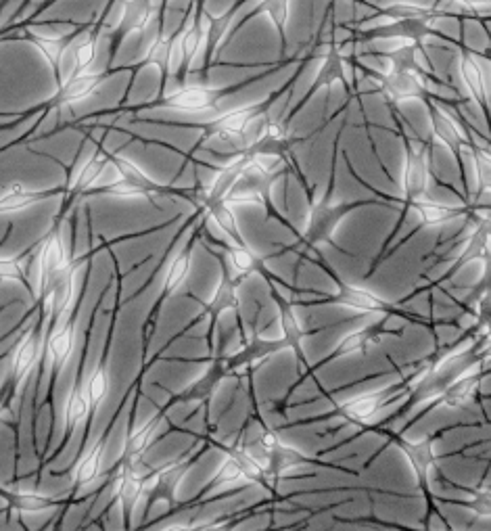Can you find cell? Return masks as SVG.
<instances>
[{"label":"cell","mask_w":491,"mask_h":531,"mask_svg":"<svg viewBox=\"0 0 491 531\" xmlns=\"http://www.w3.org/2000/svg\"><path fill=\"white\" fill-rule=\"evenodd\" d=\"M92 412L95 410H92L90 406L86 389L80 385L74 387V391L69 394L67 404H65V440L92 417Z\"/></svg>","instance_id":"4316f807"},{"label":"cell","mask_w":491,"mask_h":531,"mask_svg":"<svg viewBox=\"0 0 491 531\" xmlns=\"http://www.w3.org/2000/svg\"><path fill=\"white\" fill-rule=\"evenodd\" d=\"M408 394L406 387L402 385L400 389H379V391H372V394H364V396H358L354 400L345 402L343 406H339V410L335 412V417L339 421L341 427L345 425H354V427H364V425H370L374 414L381 412L393 398H400Z\"/></svg>","instance_id":"ba28073f"},{"label":"cell","mask_w":491,"mask_h":531,"mask_svg":"<svg viewBox=\"0 0 491 531\" xmlns=\"http://www.w3.org/2000/svg\"><path fill=\"white\" fill-rule=\"evenodd\" d=\"M429 105V113H431V126H433V134L441 145H446L452 155L458 159V164H462V147L469 145L473 147L471 136L466 134V128L460 124V120L456 115H452L446 107L441 103L433 101V99H425Z\"/></svg>","instance_id":"8fae6325"},{"label":"cell","mask_w":491,"mask_h":531,"mask_svg":"<svg viewBox=\"0 0 491 531\" xmlns=\"http://www.w3.org/2000/svg\"><path fill=\"white\" fill-rule=\"evenodd\" d=\"M253 80L257 78L245 80L235 86H209L207 82H180L174 90H163V95L159 97L157 105L170 107L176 111L199 113V111L216 107L222 97L230 95V92H235V90H241Z\"/></svg>","instance_id":"7a4b0ae2"},{"label":"cell","mask_w":491,"mask_h":531,"mask_svg":"<svg viewBox=\"0 0 491 531\" xmlns=\"http://www.w3.org/2000/svg\"><path fill=\"white\" fill-rule=\"evenodd\" d=\"M109 161L115 166V172L120 174V180L128 182L130 187L138 193V197L153 199V197L163 193V189L159 187L157 182H153L143 170H140L136 164H132V161L126 159L124 155H113V157H109Z\"/></svg>","instance_id":"44dd1931"},{"label":"cell","mask_w":491,"mask_h":531,"mask_svg":"<svg viewBox=\"0 0 491 531\" xmlns=\"http://www.w3.org/2000/svg\"><path fill=\"white\" fill-rule=\"evenodd\" d=\"M452 3H458L460 7H464L469 13H483L487 15V9H489V3L491 0H452Z\"/></svg>","instance_id":"f35d334b"},{"label":"cell","mask_w":491,"mask_h":531,"mask_svg":"<svg viewBox=\"0 0 491 531\" xmlns=\"http://www.w3.org/2000/svg\"><path fill=\"white\" fill-rule=\"evenodd\" d=\"M374 82L391 105L412 99L425 101L429 97V82L423 69H416V72H387L383 69L381 74L374 76Z\"/></svg>","instance_id":"9c48e42d"},{"label":"cell","mask_w":491,"mask_h":531,"mask_svg":"<svg viewBox=\"0 0 491 531\" xmlns=\"http://www.w3.org/2000/svg\"><path fill=\"white\" fill-rule=\"evenodd\" d=\"M477 389H479V375L477 373L475 375L464 373V375L456 377L454 381L446 383V387H443L441 394H439V402H443L450 408H460V406L475 400Z\"/></svg>","instance_id":"d4e9b609"},{"label":"cell","mask_w":491,"mask_h":531,"mask_svg":"<svg viewBox=\"0 0 491 531\" xmlns=\"http://www.w3.org/2000/svg\"><path fill=\"white\" fill-rule=\"evenodd\" d=\"M475 153V170H477V178H479V187L481 193L489 191V182H491V157L487 153V147H473Z\"/></svg>","instance_id":"8d00e7d4"},{"label":"cell","mask_w":491,"mask_h":531,"mask_svg":"<svg viewBox=\"0 0 491 531\" xmlns=\"http://www.w3.org/2000/svg\"><path fill=\"white\" fill-rule=\"evenodd\" d=\"M170 53H172V36L161 34L153 40L147 51L145 63L157 65L163 74V80H168V69H170Z\"/></svg>","instance_id":"d6a6232c"},{"label":"cell","mask_w":491,"mask_h":531,"mask_svg":"<svg viewBox=\"0 0 491 531\" xmlns=\"http://www.w3.org/2000/svg\"><path fill=\"white\" fill-rule=\"evenodd\" d=\"M326 304H341L360 314H391L395 310L383 297L372 293L370 289L347 283H339V291L333 297L326 299Z\"/></svg>","instance_id":"5bb4252c"},{"label":"cell","mask_w":491,"mask_h":531,"mask_svg":"<svg viewBox=\"0 0 491 531\" xmlns=\"http://www.w3.org/2000/svg\"><path fill=\"white\" fill-rule=\"evenodd\" d=\"M168 410H170L168 406L161 408L149 423H145L140 429H132L130 431L120 465H126V467H138L140 465V460H143L147 450L155 444V440L159 437L157 433H159L163 421H166V412Z\"/></svg>","instance_id":"e0dca14e"},{"label":"cell","mask_w":491,"mask_h":531,"mask_svg":"<svg viewBox=\"0 0 491 531\" xmlns=\"http://www.w3.org/2000/svg\"><path fill=\"white\" fill-rule=\"evenodd\" d=\"M312 463V456L303 454L280 440L266 452V483L278 481L280 477L289 475L295 469H308Z\"/></svg>","instance_id":"2e32d148"},{"label":"cell","mask_w":491,"mask_h":531,"mask_svg":"<svg viewBox=\"0 0 491 531\" xmlns=\"http://www.w3.org/2000/svg\"><path fill=\"white\" fill-rule=\"evenodd\" d=\"M107 161H109V157H107L105 153H101V151L92 153V155L84 161V166L80 168L76 180L69 182V187H67L69 193H72L74 197H78V195H82V193L92 191V187H95L97 178L103 174V170H105V166H107Z\"/></svg>","instance_id":"83f0119b"},{"label":"cell","mask_w":491,"mask_h":531,"mask_svg":"<svg viewBox=\"0 0 491 531\" xmlns=\"http://www.w3.org/2000/svg\"><path fill=\"white\" fill-rule=\"evenodd\" d=\"M383 339V331H381V325L377 327H366V329H360V331H354L349 333L341 343L339 348L335 352L333 358H339V356H349V354H368L374 345H379Z\"/></svg>","instance_id":"f1b7e54d"},{"label":"cell","mask_w":491,"mask_h":531,"mask_svg":"<svg viewBox=\"0 0 491 531\" xmlns=\"http://www.w3.org/2000/svg\"><path fill=\"white\" fill-rule=\"evenodd\" d=\"M103 80H105L103 72H86L84 69V72L74 74L67 82L61 84L55 99L51 101V107H67L84 99H90L103 86Z\"/></svg>","instance_id":"d6986e66"},{"label":"cell","mask_w":491,"mask_h":531,"mask_svg":"<svg viewBox=\"0 0 491 531\" xmlns=\"http://www.w3.org/2000/svg\"><path fill=\"white\" fill-rule=\"evenodd\" d=\"M458 72H460V78H462L464 86L469 88L473 99L483 107V113L487 115V84H485V76L481 72L479 63L471 57V53L466 51V49H462L458 53Z\"/></svg>","instance_id":"7402d4cb"},{"label":"cell","mask_w":491,"mask_h":531,"mask_svg":"<svg viewBox=\"0 0 491 531\" xmlns=\"http://www.w3.org/2000/svg\"><path fill=\"white\" fill-rule=\"evenodd\" d=\"M189 270H191L189 253L182 251L178 258H174V262L170 264V268L166 272V281H163V291H161L159 302H166L172 293H176L182 287V283L186 281V276H189Z\"/></svg>","instance_id":"4dcf8cb0"},{"label":"cell","mask_w":491,"mask_h":531,"mask_svg":"<svg viewBox=\"0 0 491 531\" xmlns=\"http://www.w3.org/2000/svg\"><path fill=\"white\" fill-rule=\"evenodd\" d=\"M44 197H49V193H38V191L26 189L19 182H13L11 187H7L3 195H0V216L19 214L23 210H28V207L36 205L38 201H42Z\"/></svg>","instance_id":"484cf974"},{"label":"cell","mask_w":491,"mask_h":531,"mask_svg":"<svg viewBox=\"0 0 491 531\" xmlns=\"http://www.w3.org/2000/svg\"><path fill=\"white\" fill-rule=\"evenodd\" d=\"M408 212H414L418 218V228L420 226H441L450 220H454L460 212L456 207H448V205H439L435 201L429 199H420L416 203L410 205Z\"/></svg>","instance_id":"f546056e"},{"label":"cell","mask_w":491,"mask_h":531,"mask_svg":"<svg viewBox=\"0 0 491 531\" xmlns=\"http://www.w3.org/2000/svg\"><path fill=\"white\" fill-rule=\"evenodd\" d=\"M239 285H241V281H237L235 276H230L228 272L222 270V281H220L214 297L209 299V304L203 310V318L209 320V345H212V337H214V331L218 325V318L226 310H237L241 306Z\"/></svg>","instance_id":"ac0fdd59"},{"label":"cell","mask_w":491,"mask_h":531,"mask_svg":"<svg viewBox=\"0 0 491 531\" xmlns=\"http://www.w3.org/2000/svg\"><path fill=\"white\" fill-rule=\"evenodd\" d=\"M320 57H322V61L318 65L314 84L306 92V97H303V101L297 105V109L306 105L316 95V92H320L322 88H329V86H333L337 82H343L347 63H345V55L341 51V46L339 44H324L322 51H320Z\"/></svg>","instance_id":"9a60e30c"},{"label":"cell","mask_w":491,"mask_h":531,"mask_svg":"<svg viewBox=\"0 0 491 531\" xmlns=\"http://www.w3.org/2000/svg\"><path fill=\"white\" fill-rule=\"evenodd\" d=\"M260 272H264V276L270 283V293L272 297L276 299V306H278V312H280V327H283V339L287 341L289 350L295 352L297 360L303 362V350H301V341L303 337H306V329H303V325L299 322L295 310L291 308V304L287 302V297H283V293H280L274 283H272V276L266 272V268H262Z\"/></svg>","instance_id":"ffe728a7"},{"label":"cell","mask_w":491,"mask_h":531,"mask_svg":"<svg viewBox=\"0 0 491 531\" xmlns=\"http://www.w3.org/2000/svg\"><path fill=\"white\" fill-rule=\"evenodd\" d=\"M105 442H107V433L78 460V465L72 471V488H84L99 477L105 458Z\"/></svg>","instance_id":"603a6c76"},{"label":"cell","mask_w":491,"mask_h":531,"mask_svg":"<svg viewBox=\"0 0 491 531\" xmlns=\"http://www.w3.org/2000/svg\"><path fill=\"white\" fill-rule=\"evenodd\" d=\"M466 506H471V509L475 511V515L479 517H489L491 515V496H489V490L483 483V486L479 490H475L473 498L469 502H464Z\"/></svg>","instance_id":"74e56055"},{"label":"cell","mask_w":491,"mask_h":531,"mask_svg":"<svg viewBox=\"0 0 491 531\" xmlns=\"http://www.w3.org/2000/svg\"><path fill=\"white\" fill-rule=\"evenodd\" d=\"M283 350H289V345L283 337L268 339V337L255 331L237 352L224 356L226 371H228V375H243L245 371H251L253 366H257L266 358L283 352Z\"/></svg>","instance_id":"30bf717a"},{"label":"cell","mask_w":491,"mask_h":531,"mask_svg":"<svg viewBox=\"0 0 491 531\" xmlns=\"http://www.w3.org/2000/svg\"><path fill=\"white\" fill-rule=\"evenodd\" d=\"M7 391L5 389H0V414H3V408H5V402H7Z\"/></svg>","instance_id":"ab89813d"},{"label":"cell","mask_w":491,"mask_h":531,"mask_svg":"<svg viewBox=\"0 0 491 531\" xmlns=\"http://www.w3.org/2000/svg\"><path fill=\"white\" fill-rule=\"evenodd\" d=\"M228 377L226 371V364H224V356H214L212 364L207 366V371L201 379H197L191 387H186L184 391H180L178 396H174L168 402V408L178 406V404H207L212 400V396L216 394V389L220 387V383Z\"/></svg>","instance_id":"4fadbf2b"},{"label":"cell","mask_w":491,"mask_h":531,"mask_svg":"<svg viewBox=\"0 0 491 531\" xmlns=\"http://www.w3.org/2000/svg\"><path fill=\"white\" fill-rule=\"evenodd\" d=\"M30 40L38 46L40 53L44 55V59L49 61L55 69L61 67L63 57L67 53V46H69V36L63 38H53V36H30Z\"/></svg>","instance_id":"1f68e13d"},{"label":"cell","mask_w":491,"mask_h":531,"mask_svg":"<svg viewBox=\"0 0 491 531\" xmlns=\"http://www.w3.org/2000/svg\"><path fill=\"white\" fill-rule=\"evenodd\" d=\"M28 260L21 256H0V281L9 283H26Z\"/></svg>","instance_id":"e575fe53"},{"label":"cell","mask_w":491,"mask_h":531,"mask_svg":"<svg viewBox=\"0 0 491 531\" xmlns=\"http://www.w3.org/2000/svg\"><path fill=\"white\" fill-rule=\"evenodd\" d=\"M0 498L9 506V509L17 513H40L46 509H53V506L59 504L57 498L51 496H42L38 492L30 490H5L0 488Z\"/></svg>","instance_id":"cb8c5ba5"},{"label":"cell","mask_w":491,"mask_h":531,"mask_svg":"<svg viewBox=\"0 0 491 531\" xmlns=\"http://www.w3.org/2000/svg\"><path fill=\"white\" fill-rule=\"evenodd\" d=\"M237 481H245L243 477V471H241V465L237 463L235 456H226L222 469L218 471V475L212 479V483H209V488H220V486H232V483ZM247 483V481H245Z\"/></svg>","instance_id":"d590c367"},{"label":"cell","mask_w":491,"mask_h":531,"mask_svg":"<svg viewBox=\"0 0 491 531\" xmlns=\"http://www.w3.org/2000/svg\"><path fill=\"white\" fill-rule=\"evenodd\" d=\"M406 166H404V212L410 210V205L425 199V195L431 189V151L429 145L420 141H408L406 143Z\"/></svg>","instance_id":"277c9868"},{"label":"cell","mask_w":491,"mask_h":531,"mask_svg":"<svg viewBox=\"0 0 491 531\" xmlns=\"http://www.w3.org/2000/svg\"><path fill=\"white\" fill-rule=\"evenodd\" d=\"M272 101H274V95L270 97V101H266L262 105H249V107H241V109H232V111L220 115V118L207 122L203 126L201 143L212 141V138H218V141L226 143L230 149H235L237 153H243L247 128L251 126L253 120L260 118V115H266Z\"/></svg>","instance_id":"3957f363"},{"label":"cell","mask_w":491,"mask_h":531,"mask_svg":"<svg viewBox=\"0 0 491 531\" xmlns=\"http://www.w3.org/2000/svg\"><path fill=\"white\" fill-rule=\"evenodd\" d=\"M331 191L333 187L322 199L310 203L306 228H303V233L299 237L303 251H316L320 245L331 243L335 230L343 222V218H347L349 214L356 212L358 207L368 203V201H335L331 199Z\"/></svg>","instance_id":"6da1fadb"},{"label":"cell","mask_w":491,"mask_h":531,"mask_svg":"<svg viewBox=\"0 0 491 531\" xmlns=\"http://www.w3.org/2000/svg\"><path fill=\"white\" fill-rule=\"evenodd\" d=\"M433 442H435V437H425V440H418V442L404 440V437H397V440H395V444L400 446L402 452L408 456L410 465L414 469L418 486H420V490L425 492L429 506H433L431 473H433V469L437 465V456H435V450H433Z\"/></svg>","instance_id":"7c38bea8"},{"label":"cell","mask_w":491,"mask_h":531,"mask_svg":"<svg viewBox=\"0 0 491 531\" xmlns=\"http://www.w3.org/2000/svg\"><path fill=\"white\" fill-rule=\"evenodd\" d=\"M107 394H109V373L105 364H99L86 383V396L90 400L92 410H97L101 406Z\"/></svg>","instance_id":"836d02e7"},{"label":"cell","mask_w":491,"mask_h":531,"mask_svg":"<svg viewBox=\"0 0 491 531\" xmlns=\"http://www.w3.org/2000/svg\"><path fill=\"white\" fill-rule=\"evenodd\" d=\"M295 143H297V138L287 128L285 120H266L260 134L255 136V141L245 149V155L285 161V164H293V168L297 170V164L293 159Z\"/></svg>","instance_id":"52a82bcc"},{"label":"cell","mask_w":491,"mask_h":531,"mask_svg":"<svg viewBox=\"0 0 491 531\" xmlns=\"http://www.w3.org/2000/svg\"><path fill=\"white\" fill-rule=\"evenodd\" d=\"M197 454L199 452L184 454L172 460V463L143 475V496H147L149 506H155L157 502H168L170 506H174V492L180 479L191 469Z\"/></svg>","instance_id":"8992f818"},{"label":"cell","mask_w":491,"mask_h":531,"mask_svg":"<svg viewBox=\"0 0 491 531\" xmlns=\"http://www.w3.org/2000/svg\"><path fill=\"white\" fill-rule=\"evenodd\" d=\"M61 320L57 327H51L49 333H46L44 339V377H42V385L44 387H51V379L53 375H57L61 368L65 366V362L69 360L74 352V343H76V322L72 316H61L55 318Z\"/></svg>","instance_id":"5b68a950"}]
</instances>
